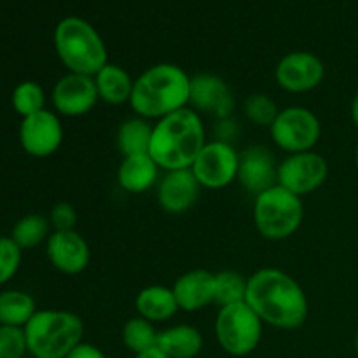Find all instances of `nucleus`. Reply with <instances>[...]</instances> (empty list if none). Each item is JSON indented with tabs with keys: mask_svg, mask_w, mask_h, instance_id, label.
I'll use <instances>...</instances> for the list:
<instances>
[{
	"mask_svg": "<svg viewBox=\"0 0 358 358\" xmlns=\"http://www.w3.org/2000/svg\"><path fill=\"white\" fill-rule=\"evenodd\" d=\"M51 229L49 217L41 215V213H28L14 224L10 238L16 241L21 250H30L48 241L52 233Z\"/></svg>",
	"mask_w": 358,
	"mask_h": 358,
	"instance_id": "obj_25",
	"label": "nucleus"
},
{
	"mask_svg": "<svg viewBox=\"0 0 358 358\" xmlns=\"http://www.w3.org/2000/svg\"><path fill=\"white\" fill-rule=\"evenodd\" d=\"M23 250L16 245V241L10 236H0V285H6L7 282L16 276L20 271Z\"/></svg>",
	"mask_w": 358,
	"mask_h": 358,
	"instance_id": "obj_30",
	"label": "nucleus"
},
{
	"mask_svg": "<svg viewBox=\"0 0 358 358\" xmlns=\"http://www.w3.org/2000/svg\"><path fill=\"white\" fill-rule=\"evenodd\" d=\"M49 222H51L52 231H72L76 229L77 224V212L73 205L62 201L52 206L49 213Z\"/></svg>",
	"mask_w": 358,
	"mask_h": 358,
	"instance_id": "obj_32",
	"label": "nucleus"
},
{
	"mask_svg": "<svg viewBox=\"0 0 358 358\" xmlns=\"http://www.w3.org/2000/svg\"><path fill=\"white\" fill-rule=\"evenodd\" d=\"M156 348L170 358H196L203 350V334L192 325H173L159 331Z\"/></svg>",
	"mask_w": 358,
	"mask_h": 358,
	"instance_id": "obj_21",
	"label": "nucleus"
},
{
	"mask_svg": "<svg viewBox=\"0 0 358 358\" xmlns=\"http://www.w3.org/2000/svg\"><path fill=\"white\" fill-rule=\"evenodd\" d=\"M159 177V166L150 154L124 156L117 168V184L122 191L131 194L147 192Z\"/></svg>",
	"mask_w": 358,
	"mask_h": 358,
	"instance_id": "obj_19",
	"label": "nucleus"
},
{
	"mask_svg": "<svg viewBox=\"0 0 358 358\" xmlns=\"http://www.w3.org/2000/svg\"><path fill=\"white\" fill-rule=\"evenodd\" d=\"M135 358H170L168 355H164L159 348H152L145 353H140V355H135Z\"/></svg>",
	"mask_w": 358,
	"mask_h": 358,
	"instance_id": "obj_34",
	"label": "nucleus"
},
{
	"mask_svg": "<svg viewBox=\"0 0 358 358\" xmlns=\"http://www.w3.org/2000/svg\"><path fill=\"white\" fill-rule=\"evenodd\" d=\"M13 108L21 119L34 115L45 108V91L35 80H23L13 91Z\"/></svg>",
	"mask_w": 358,
	"mask_h": 358,
	"instance_id": "obj_28",
	"label": "nucleus"
},
{
	"mask_svg": "<svg viewBox=\"0 0 358 358\" xmlns=\"http://www.w3.org/2000/svg\"><path fill=\"white\" fill-rule=\"evenodd\" d=\"M157 336H159V331H156L152 322L142 317L129 318L122 327V343L135 355L156 348Z\"/></svg>",
	"mask_w": 358,
	"mask_h": 358,
	"instance_id": "obj_26",
	"label": "nucleus"
},
{
	"mask_svg": "<svg viewBox=\"0 0 358 358\" xmlns=\"http://www.w3.org/2000/svg\"><path fill=\"white\" fill-rule=\"evenodd\" d=\"M355 166H357V171H358V145H357V150H355Z\"/></svg>",
	"mask_w": 358,
	"mask_h": 358,
	"instance_id": "obj_36",
	"label": "nucleus"
},
{
	"mask_svg": "<svg viewBox=\"0 0 358 358\" xmlns=\"http://www.w3.org/2000/svg\"><path fill=\"white\" fill-rule=\"evenodd\" d=\"M215 338L231 357H247L262 341L264 322L247 303L219 308L215 317Z\"/></svg>",
	"mask_w": 358,
	"mask_h": 358,
	"instance_id": "obj_7",
	"label": "nucleus"
},
{
	"mask_svg": "<svg viewBox=\"0 0 358 358\" xmlns=\"http://www.w3.org/2000/svg\"><path fill=\"white\" fill-rule=\"evenodd\" d=\"M66 358H107V355L98 346L83 341L66 355Z\"/></svg>",
	"mask_w": 358,
	"mask_h": 358,
	"instance_id": "obj_33",
	"label": "nucleus"
},
{
	"mask_svg": "<svg viewBox=\"0 0 358 358\" xmlns=\"http://www.w3.org/2000/svg\"><path fill=\"white\" fill-rule=\"evenodd\" d=\"M45 254L52 268L69 276L83 273L91 259L90 245L76 229L52 231L45 241Z\"/></svg>",
	"mask_w": 358,
	"mask_h": 358,
	"instance_id": "obj_15",
	"label": "nucleus"
},
{
	"mask_svg": "<svg viewBox=\"0 0 358 358\" xmlns=\"http://www.w3.org/2000/svg\"><path fill=\"white\" fill-rule=\"evenodd\" d=\"M37 311L35 299L24 290L0 292V325L24 329Z\"/></svg>",
	"mask_w": 358,
	"mask_h": 358,
	"instance_id": "obj_23",
	"label": "nucleus"
},
{
	"mask_svg": "<svg viewBox=\"0 0 358 358\" xmlns=\"http://www.w3.org/2000/svg\"><path fill=\"white\" fill-rule=\"evenodd\" d=\"M206 142L201 115L185 107L156 121L149 154L159 170H187Z\"/></svg>",
	"mask_w": 358,
	"mask_h": 358,
	"instance_id": "obj_2",
	"label": "nucleus"
},
{
	"mask_svg": "<svg viewBox=\"0 0 358 358\" xmlns=\"http://www.w3.org/2000/svg\"><path fill=\"white\" fill-rule=\"evenodd\" d=\"M245 303L259 315L264 325L294 331L304 325L310 313L306 292L289 273L262 268L248 278Z\"/></svg>",
	"mask_w": 358,
	"mask_h": 358,
	"instance_id": "obj_1",
	"label": "nucleus"
},
{
	"mask_svg": "<svg viewBox=\"0 0 358 358\" xmlns=\"http://www.w3.org/2000/svg\"><path fill=\"white\" fill-rule=\"evenodd\" d=\"M325 77V65L315 52L292 51L275 69V79L283 91L308 93L317 90Z\"/></svg>",
	"mask_w": 358,
	"mask_h": 358,
	"instance_id": "obj_11",
	"label": "nucleus"
},
{
	"mask_svg": "<svg viewBox=\"0 0 358 358\" xmlns=\"http://www.w3.org/2000/svg\"><path fill=\"white\" fill-rule=\"evenodd\" d=\"M189 107L201 114H208L219 121H226L234 112V94L229 84L215 73L199 72L191 76Z\"/></svg>",
	"mask_w": 358,
	"mask_h": 358,
	"instance_id": "obj_12",
	"label": "nucleus"
},
{
	"mask_svg": "<svg viewBox=\"0 0 358 358\" xmlns=\"http://www.w3.org/2000/svg\"><path fill=\"white\" fill-rule=\"evenodd\" d=\"M135 308L138 317L152 324L170 320L180 310L175 299L173 289L164 285H149L140 290L135 299Z\"/></svg>",
	"mask_w": 358,
	"mask_h": 358,
	"instance_id": "obj_20",
	"label": "nucleus"
},
{
	"mask_svg": "<svg viewBox=\"0 0 358 358\" xmlns=\"http://www.w3.org/2000/svg\"><path fill=\"white\" fill-rule=\"evenodd\" d=\"M51 101L56 114L65 117H80L90 114L100 101L94 77L70 72L59 77L51 91Z\"/></svg>",
	"mask_w": 358,
	"mask_h": 358,
	"instance_id": "obj_13",
	"label": "nucleus"
},
{
	"mask_svg": "<svg viewBox=\"0 0 358 358\" xmlns=\"http://www.w3.org/2000/svg\"><path fill=\"white\" fill-rule=\"evenodd\" d=\"M248 278L236 271L215 273V304L219 308L229 304L245 303L247 299Z\"/></svg>",
	"mask_w": 358,
	"mask_h": 358,
	"instance_id": "obj_27",
	"label": "nucleus"
},
{
	"mask_svg": "<svg viewBox=\"0 0 358 358\" xmlns=\"http://www.w3.org/2000/svg\"><path fill=\"white\" fill-rule=\"evenodd\" d=\"M276 147L289 154L313 150L320 142L322 124L313 110L301 105L282 108L269 128Z\"/></svg>",
	"mask_w": 358,
	"mask_h": 358,
	"instance_id": "obj_8",
	"label": "nucleus"
},
{
	"mask_svg": "<svg viewBox=\"0 0 358 358\" xmlns=\"http://www.w3.org/2000/svg\"><path fill=\"white\" fill-rule=\"evenodd\" d=\"M240 152L231 142L212 140L206 142L192 164V173L205 189H224L238 178Z\"/></svg>",
	"mask_w": 358,
	"mask_h": 358,
	"instance_id": "obj_9",
	"label": "nucleus"
},
{
	"mask_svg": "<svg viewBox=\"0 0 358 358\" xmlns=\"http://www.w3.org/2000/svg\"><path fill=\"white\" fill-rule=\"evenodd\" d=\"M327 177V159L315 150L289 154L278 164V185L301 198L318 191Z\"/></svg>",
	"mask_w": 358,
	"mask_h": 358,
	"instance_id": "obj_10",
	"label": "nucleus"
},
{
	"mask_svg": "<svg viewBox=\"0 0 358 358\" xmlns=\"http://www.w3.org/2000/svg\"><path fill=\"white\" fill-rule=\"evenodd\" d=\"M171 289L178 308L187 313H196L210 304H215V273L206 269H191L178 276Z\"/></svg>",
	"mask_w": 358,
	"mask_h": 358,
	"instance_id": "obj_18",
	"label": "nucleus"
},
{
	"mask_svg": "<svg viewBox=\"0 0 358 358\" xmlns=\"http://www.w3.org/2000/svg\"><path fill=\"white\" fill-rule=\"evenodd\" d=\"M27 348L34 358H66L84 339V322L66 310H41L27 324Z\"/></svg>",
	"mask_w": 358,
	"mask_h": 358,
	"instance_id": "obj_5",
	"label": "nucleus"
},
{
	"mask_svg": "<svg viewBox=\"0 0 358 358\" xmlns=\"http://www.w3.org/2000/svg\"><path fill=\"white\" fill-rule=\"evenodd\" d=\"M152 128L147 119L131 117L121 122L115 136L119 152L124 156H135V154H149L150 140H152Z\"/></svg>",
	"mask_w": 358,
	"mask_h": 358,
	"instance_id": "obj_24",
	"label": "nucleus"
},
{
	"mask_svg": "<svg viewBox=\"0 0 358 358\" xmlns=\"http://www.w3.org/2000/svg\"><path fill=\"white\" fill-rule=\"evenodd\" d=\"M355 352H357V357H358V332H357V336H355Z\"/></svg>",
	"mask_w": 358,
	"mask_h": 358,
	"instance_id": "obj_37",
	"label": "nucleus"
},
{
	"mask_svg": "<svg viewBox=\"0 0 358 358\" xmlns=\"http://www.w3.org/2000/svg\"><path fill=\"white\" fill-rule=\"evenodd\" d=\"M252 215L255 229L264 240H287L294 236L303 224V198L276 184L255 196Z\"/></svg>",
	"mask_w": 358,
	"mask_h": 358,
	"instance_id": "obj_6",
	"label": "nucleus"
},
{
	"mask_svg": "<svg viewBox=\"0 0 358 358\" xmlns=\"http://www.w3.org/2000/svg\"><path fill=\"white\" fill-rule=\"evenodd\" d=\"M94 84L101 101L108 105H122L131 100L135 79H131V76L121 65L108 62L94 76Z\"/></svg>",
	"mask_w": 358,
	"mask_h": 358,
	"instance_id": "obj_22",
	"label": "nucleus"
},
{
	"mask_svg": "<svg viewBox=\"0 0 358 358\" xmlns=\"http://www.w3.org/2000/svg\"><path fill=\"white\" fill-rule=\"evenodd\" d=\"M189 94L191 76L173 63H157L136 77L129 105L138 117L159 121L189 107Z\"/></svg>",
	"mask_w": 358,
	"mask_h": 358,
	"instance_id": "obj_3",
	"label": "nucleus"
},
{
	"mask_svg": "<svg viewBox=\"0 0 358 358\" xmlns=\"http://www.w3.org/2000/svg\"><path fill=\"white\" fill-rule=\"evenodd\" d=\"M52 44L70 73L94 77L108 63V51L103 38L90 21L79 16H66L56 24Z\"/></svg>",
	"mask_w": 358,
	"mask_h": 358,
	"instance_id": "obj_4",
	"label": "nucleus"
},
{
	"mask_svg": "<svg viewBox=\"0 0 358 358\" xmlns=\"http://www.w3.org/2000/svg\"><path fill=\"white\" fill-rule=\"evenodd\" d=\"M280 110L282 108H278L276 101L266 93L250 94L243 103L245 117L259 128H271Z\"/></svg>",
	"mask_w": 358,
	"mask_h": 358,
	"instance_id": "obj_29",
	"label": "nucleus"
},
{
	"mask_svg": "<svg viewBox=\"0 0 358 358\" xmlns=\"http://www.w3.org/2000/svg\"><path fill=\"white\" fill-rule=\"evenodd\" d=\"M238 182L250 194L257 196L278 184V164L266 147L252 145L240 154Z\"/></svg>",
	"mask_w": 358,
	"mask_h": 358,
	"instance_id": "obj_16",
	"label": "nucleus"
},
{
	"mask_svg": "<svg viewBox=\"0 0 358 358\" xmlns=\"http://www.w3.org/2000/svg\"><path fill=\"white\" fill-rule=\"evenodd\" d=\"M28 353L23 329L0 325V358H23Z\"/></svg>",
	"mask_w": 358,
	"mask_h": 358,
	"instance_id": "obj_31",
	"label": "nucleus"
},
{
	"mask_svg": "<svg viewBox=\"0 0 358 358\" xmlns=\"http://www.w3.org/2000/svg\"><path fill=\"white\" fill-rule=\"evenodd\" d=\"M63 124L56 112L44 110L21 119L20 143L28 156L49 157L62 147Z\"/></svg>",
	"mask_w": 358,
	"mask_h": 358,
	"instance_id": "obj_14",
	"label": "nucleus"
},
{
	"mask_svg": "<svg viewBox=\"0 0 358 358\" xmlns=\"http://www.w3.org/2000/svg\"><path fill=\"white\" fill-rule=\"evenodd\" d=\"M350 112H352V121H353V124H355L357 128H358V91H357L355 96H353V100H352V108H350Z\"/></svg>",
	"mask_w": 358,
	"mask_h": 358,
	"instance_id": "obj_35",
	"label": "nucleus"
},
{
	"mask_svg": "<svg viewBox=\"0 0 358 358\" xmlns=\"http://www.w3.org/2000/svg\"><path fill=\"white\" fill-rule=\"evenodd\" d=\"M199 191L201 185L191 168L171 170L166 171L157 184V203L166 213L180 215L196 205Z\"/></svg>",
	"mask_w": 358,
	"mask_h": 358,
	"instance_id": "obj_17",
	"label": "nucleus"
}]
</instances>
